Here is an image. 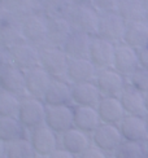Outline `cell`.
Returning a JSON list of instances; mask_svg holds the SVG:
<instances>
[{
    "label": "cell",
    "instance_id": "obj_1",
    "mask_svg": "<svg viewBox=\"0 0 148 158\" xmlns=\"http://www.w3.org/2000/svg\"><path fill=\"white\" fill-rule=\"evenodd\" d=\"M47 114V105L43 100H39L35 97H22L21 106L17 118L28 130H34L39 126H42L46 122Z\"/></svg>",
    "mask_w": 148,
    "mask_h": 158
},
{
    "label": "cell",
    "instance_id": "obj_2",
    "mask_svg": "<svg viewBox=\"0 0 148 158\" xmlns=\"http://www.w3.org/2000/svg\"><path fill=\"white\" fill-rule=\"evenodd\" d=\"M127 22L117 12H105L100 16L98 36L114 44L122 43Z\"/></svg>",
    "mask_w": 148,
    "mask_h": 158
},
{
    "label": "cell",
    "instance_id": "obj_3",
    "mask_svg": "<svg viewBox=\"0 0 148 158\" xmlns=\"http://www.w3.org/2000/svg\"><path fill=\"white\" fill-rule=\"evenodd\" d=\"M69 57L60 47H46L40 51V66L53 77V79H61L66 77Z\"/></svg>",
    "mask_w": 148,
    "mask_h": 158
},
{
    "label": "cell",
    "instance_id": "obj_4",
    "mask_svg": "<svg viewBox=\"0 0 148 158\" xmlns=\"http://www.w3.org/2000/svg\"><path fill=\"white\" fill-rule=\"evenodd\" d=\"M95 83L103 97H120L122 91L129 83L126 82V77L114 69H102L99 70Z\"/></svg>",
    "mask_w": 148,
    "mask_h": 158
},
{
    "label": "cell",
    "instance_id": "obj_5",
    "mask_svg": "<svg viewBox=\"0 0 148 158\" xmlns=\"http://www.w3.org/2000/svg\"><path fill=\"white\" fill-rule=\"evenodd\" d=\"M8 55L11 64L16 65L17 68L22 69L24 71L40 65V51L37 48V45L30 44L28 42L11 47L8 49Z\"/></svg>",
    "mask_w": 148,
    "mask_h": 158
},
{
    "label": "cell",
    "instance_id": "obj_6",
    "mask_svg": "<svg viewBox=\"0 0 148 158\" xmlns=\"http://www.w3.org/2000/svg\"><path fill=\"white\" fill-rule=\"evenodd\" d=\"M116 45L117 44H114L109 40H105V39L100 38L98 35L92 36L89 58L99 70L113 68Z\"/></svg>",
    "mask_w": 148,
    "mask_h": 158
},
{
    "label": "cell",
    "instance_id": "obj_7",
    "mask_svg": "<svg viewBox=\"0 0 148 158\" xmlns=\"http://www.w3.org/2000/svg\"><path fill=\"white\" fill-rule=\"evenodd\" d=\"M26 77V94L31 97L43 100L50 85L53 82V77L44 70L40 65L25 71Z\"/></svg>",
    "mask_w": 148,
    "mask_h": 158
},
{
    "label": "cell",
    "instance_id": "obj_8",
    "mask_svg": "<svg viewBox=\"0 0 148 158\" xmlns=\"http://www.w3.org/2000/svg\"><path fill=\"white\" fill-rule=\"evenodd\" d=\"M92 143L105 153H114L116 149L124 143L120 126L109 123H102L92 134Z\"/></svg>",
    "mask_w": 148,
    "mask_h": 158
},
{
    "label": "cell",
    "instance_id": "obj_9",
    "mask_svg": "<svg viewBox=\"0 0 148 158\" xmlns=\"http://www.w3.org/2000/svg\"><path fill=\"white\" fill-rule=\"evenodd\" d=\"M30 141L34 147L38 157L48 158L55 150H57V136L53 130H51L47 124H42L30 132Z\"/></svg>",
    "mask_w": 148,
    "mask_h": 158
},
{
    "label": "cell",
    "instance_id": "obj_10",
    "mask_svg": "<svg viewBox=\"0 0 148 158\" xmlns=\"http://www.w3.org/2000/svg\"><path fill=\"white\" fill-rule=\"evenodd\" d=\"M47 126L56 134H64L74 127V109L70 105L63 106H47L46 122Z\"/></svg>",
    "mask_w": 148,
    "mask_h": 158
},
{
    "label": "cell",
    "instance_id": "obj_11",
    "mask_svg": "<svg viewBox=\"0 0 148 158\" xmlns=\"http://www.w3.org/2000/svg\"><path fill=\"white\" fill-rule=\"evenodd\" d=\"M99 69L92 64L90 58H69L66 79L73 84L95 82Z\"/></svg>",
    "mask_w": 148,
    "mask_h": 158
},
{
    "label": "cell",
    "instance_id": "obj_12",
    "mask_svg": "<svg viewBox=\"0 0 148 158\" xmlns=\"http://www.w3.org/2000/svg\"><path fill=\"white\" fill-rule=\"evenodd\" d=\"M0 87L3 91L11 92L17 96L26 94L25 71L13 64L3 65L0 73Z\"/></svg>",
    "mask_w": 148,
    "mask_h": 158
},
{
    "label": "cell",
    "instance_id": "obj_13",
    "mask_svg": "<svg viewBox=\"0 0 148 158\" xmlns=\"http://www.w3.org/2000/svg\"><path fill=\"white\" fill-rule=\"evenodd\" d=\"M113 68L124 77L129 78L140 68L138 51L131 48L125 43L116 45V55H114Z\"/></svg>",
    "mask_w": 148,
    "mask_h": 158
},
{
    "label": "cell",
    "instance_id": "obj_14",
    "mask_svg": "<svg viewBox=\"0 0 148 158\" xmlns=\"http://www.w3.org/2000/svg\"><path fill=\"white\" fill-rule=\"evenodd\" d=\"M118 126L121 134L124 136V140L143 144L148 141V128L146 117L126 115Z\"/></svg>",
    "mask_w": 148,
    "mask_h": 158
},
{
    "label": "cell",
    "instance_id": "obj_15",
    "mask_svg": "<svg viewBox=\"0 0 148 158\" xmlns=\"http://www.w3.org/2000/svg\"><path fill=\"white\" fill-rule=\"evenodd\" d=\"M21 26L28 43L38 45L48 42V19H44L42 16L33 15L26 18Z\"/></svg>",
    "mask_w": 148,
    "mask_h": 158
},
{
    "label": "cell",
    "instance_id": "obj_16",
    "mask_svg": "<svg viewBox=\"0 0 148 158\" xmlns=\"http://www.w3.org/2000/svg\"><path fill=\"white\" fill-rule=\"evenodd\" d=\"M73 85V104L77 106L98 108L103 95L100 94L95 82H86Z\"/></svg>",
    "mask_w": 148,
    "mask_h": 158
},
{
    "label": "cell",
    "instance_id": "obj_17",
    "mask_svg": "<svg viewBox=\"0 0 148 158\" xmlns=\"http://www.w3.org/2000/svg\"><path fill=\"white\" fill-rule=\"evenodd\" d=\"M120 100L127 115L146 117L148 114L146 108V94L134 88L131 84H127L125 87L120 96Z\"/></svg>",
    "mask_w": 148,
    "mask_h": 158
},
{
    "label": "cell",
    "instance_id": "obj_18",
    "mask_svg": "<svg viewBox=\"0 0 148 158\" xmlns=\"http://www.w3.org/2000/svg\"><path fill=\"white\" fill-rule=\"evenodd\" d=\"M96 109L102 123L117 124L118 126L127 115L120 97H103Z\"/></svg>",
    "mask_w": 148,
    "mask_h": 158
},
{
    "label": "cell",
    "instance_id": "obj_19",
    "mask_svg": "<svg viewBox=\"0 0 148 158\" xmlns=\"http://www.w3.org/2000/svg\"><path fill=\"white\" fill-rule=\"evenodd\" d=\"M47 106H63L73 102V85L63 79H53L43 98Z\"/></svg>",
    "mask_w": 148,
    "mask_h": 158
},
{
    "label": "cell",
    "instance_id": "obj_20",
    "mask_svg": "<svg viewBox=\"0 0 148 158\" xmlns=\"http://www.w3.org/2000/svg\"><path fill=\"white\" fill-rule=\"evenodd\" d=\"M91 40V35L79 30H73L63 49L69 58H89Z\"/></svg>",
    "mask_w": 148,
    "mask_h": 158
},
{
    "label": "cell",
    "instance_id": "obj_21",
    "mask_svg": "<svg viewBox=\"0 0 148 158\" xmlns=\"http://www.w3.org/2000/svg\"><path fill=\"white\" fill-rule=\"evenodd\" d=\"M74 127L85 131L86 134H94L102 124V119L96 108L92 106H74Z\"/></svg>",
    "mask_w": 148,
    "mask_h": 158
},
{
    "label": "cell",
    "instance_id": "obj_22",
    "mask_svg": "<svg viewBox=\"0 0 148 158\" xmlns=\"http://www.w3.org/2000/svg\"><path fill=\"white\" fill-rule=\"evenodd\" d=\"M61 145L68 152L79 157L85 150L91 147V140L89 137V134H86L85 131L79 128L73 127L61 135Z\"/></svg>",
    "mask_w": 148,
    "mask_h": 158
},
{
    "label": "cell",
    "instance_id": "obj_23",
    "mask_svg": "<svg viewBox=\"0 0 148 158\" xmlns=\"http://www.w3.org/2000/svg\"><path fill=\"white\" fill-rule=\"evenodd\" d=\"M100 16L89 6H81L73 13V23L76 26V30L83 31L89 35H98Z\"/></svg>",
    "mask_w": 148,
    "mask_h": 158
},
{
    "label": "cell",
    "instance_id": "obj_24",
    "mask_svg": "<svg viewBox=\"0 0 148 158\" xmlns=\"http://www.w3.org/2000/svg\"><path fill=\"white\" fill-rule=\"evenodd\" d=\"M122 43L130 45L137 51L148 47V23L146 21L129 22L126 26Z\"/></svg>",
    "mask_w": 148,
    "mask_h": 158
},
{
    "label": "cell",
    "instance_id": "obj_25",
    "mask_svg": "<svg viewBox=\"0 0 148 158\" xmlns=\"http://www.w3.org/2000/svg\"><path fill=\"white\" fill-rule=\"evenodd\" d=\"M72 32L73 27L68 19L60 17L48 19V42L52 44V47L63 48Z\"/></svg>",
    "mask_w": 148,
    "mask_h": 158
},
{
    "label": "cell",
    "instance_id": "obj_26",
    "mask_svg": "<svg viewBox=\"0 0 148 158\" xmlns=\"http://www.w3.org/2000/svg\"><path fill=\"white\" fill-rule=\"evenodd\" d=\"M26 127L17 117H0V140L9 144L20 139H25Z\"/></svg>",
    "mask_w": 148,
    "mask_h": 158
},
{
    "label": "cell",
    "instance_id": "obj_27",
    "mask_svg": "<svg viewBox=\"0 0 148 158\" xmlns=\"http://www.w3.org/2000/svg\"><path fill=\"white\" fill-rule=\"evenodd\" d=\"M118 13L125 21L137 22V21H146L147 19V10L143 5L142 0H118Z\"/></svg>",
    "mask_w": 148,
    "mask_h": 158
},
{
    "label": "cell",
    "instance_id": "obj_28",
    "mask_svg": "<svg viewBox=\"0 0 148 158\" xmlns=\"http://www.w3.org/2000/svg\"><path fill=\"white\" fill-rule=\"evenodd\" d=\"M4 158H37L38 154L30 139H20L4 144Z\"/></svg>",
    "mask_w": 148,
    "mask_h": 158
},
{
    "label": "cell",
    "instance_id": "obj_29",
    "mask_svg": "<svg viewBox=\"0 0 148 158\" xmlns=\"http://www.w3.org/2000/svg\"><path fill=\"white\" fill-rule=\"evenodd\" d=\"M147 148L143 143L126 140H124V143L114 152V158H147Z\"/></svg>",
    "mask_w": 148,
    "mask_h": 158
},
{
    "label": "cell",
    "instance_id": "obj_30",
    "mask_svg": "<svg viewBox=\"0 0 148 158\" xmlns=\"http://www.w3.org/2000/svg\"><path fill=\"white\" fill-rule=\"evenodd\" d=\"M20 106H21V98L17 95L2 91L0 94V117H17Z\"/></svg>",
    "mask_w": 148,
    "mask_h": 158
},
{
    "label": "cell",
    "instance_id": "obj_31",
    "mask_svg": "<svg viewBox=\"0 0 148 158\" xmlns=\"http://www.w3.org/2000/svg\"><path fill=\"white\" fill-rule=\"evenodd\" d=\"M2 39H3V44L7 45L8 49L16 44L26 42L22 32V26H16V25H9L8 27H4L2 31Z\"/></svg>",
    "mask_w": 148,
    "mask_h": 158
},
{
    "label": "cell",
    "instance_id": "obj_32",
    "mask_svg": "<svg viewBox=\"0 0 148 158\" xmlns=\"http://www.w3.org/2000/svg\"><path fill=\"white\" fill-rule=\"evenodd\" d=\"M129 84H131L134 88L138 91L147 94L148 92V70L139 68L133 75L129 77Z\"/></svg>",
    "mask_w": 148,
    "mask_h": 158
},
{
    "label": "cell",
    "instance_id": "obj_33",
    "mask_svg": "<svg viewBox=\"0 0 148 158\" xmlns=\"http://www.w3.org/2000/svg\"><path fill=\"white\" fill-rule=\"evenodd\" d=\"M78 158H108L107 153L104 150H102L100 148H98L96 145H91L87 150L81 154Z\"/></svg>",
    "mask_w": 148,
    "mask_h": 158
},
{
    "label": "cell",
    "instance_id": "obj_34",
    "mask_svg": "<svg viewBox=\"0 0 148 158\" xmlns=\"http://www.w3.org/2000/svg\"><path fill=\"white\" fill-rule=\"evenodd\" d=\"M48 158H78L77 156H74L73 153L68 152L66 149L64 148H59L57 150H55Z\"/></svg>",
    "mask_w": 148,
    "mask_h": 158
},
{
    "label": "cell",
    "instance_id": "obj_35",
    "mask_svg": "<svg viewBox=\"0 0 148 158\" xmlns=\"http://www.w3.org/2000/svg\"><path fill=\"white\" fill-rule=\"evenodd\" d=\"M138 55H139V65H140V68L148 70V47L138 51Z\"/></svg>",
    "mask_w": 148,
    "mask_h": 158
},
{
    "label": "cell",
    "instance_id": "obj_36",
    "mask_svg": "<svg viewBox=\"0 0 148 158\" xmlns=\"http://www.w3.org/2000/svg\"><path fill=\"white\" fill-rule=\"evenodd\" d=\"M146 108H147V113H148V92L146 94Z\"/></svg>",
    "mask_w": 148,
    "mask_h": 158
},
{
    "label": "cell",
    "instance_id": "obj_37",
    "mask_svg": "<svg viewBox=\"0 0 148 158\" xmlns=\"http://www.w3.org/2000/svg\"><path fill=\"white\" fill-rule=\"evenodd\" d=\"M146 122H147V128H148V114L146 115Z\"/></svg>",
    "mask_w": 148,
    "mask_h": 158
},
{
    "label": "cell",
    "instance_id": "obj_38",
    "mask_svg": "<svg viewBox=\"0 0 148 158\" xmlns=\"http://www.w3.org/2000/svg\"><path fill=\"white\" fill-rule=\"evenodd\" d=\"M146 148H147V153H148V141L146 143Z\"/></svg>",
    "mask_w": 148,
    "mask_h": 158
},
{
    "label": "cell",
    "instance_id": "obj_39",
    "mask_svg": "<svg viewBox=\"0 0 148 158\" xmlns=\"http://www.w3.org/2000/svg\"><path fill=\"white\" fill-rule=\"evenodd\" d=\"M146 22L148 23V10H147V19H146Z\"/></svg>",
    "mask_w": 148,
    "mask_h": 158
},
{
    "label": "cell",
    "instance_id": "obj_40",
    "mask_svg": "<svg viewBox=\"0 0 148 158\" xmlns=\"http://www.w3.org/2000/svg\"><path fill=\"white\" fill-rule=\"evenodd\" d=\"M37 158H43V157H37Z\"/></svg>",
    "mask_w": 148,
    "mask_h": 158
},
{
    "label": "cell",
    "instance_id": "obj_41",
    "mask_svg": "<svg viewBox=\"0 0 148 158\" xmlns=\"http://www.w3.org/2000/svg\"><path fill=\"white\" fill-rule=\"evenodd\" d=\"M147 158H148V156H147Z\"/></svg>",
    "mask_w": 148,
    "mask_h": 158
}]
</instances>
